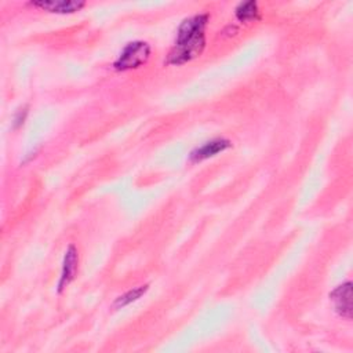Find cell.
I'll return each mask as SVG.
<instances>
[{
    "mask_svg": "<svg viewBox=\"0 0 353 353\" xmlns=\"http://www.w3.org/2000/svg\"><path fill=\"white\" fill-rule=\"evenodd\" d=\"M26 116H28V108H26V106L18 109L17 113H15V116H14V128L21 127V125L23 124Z\"/></svg>",
    "mask_w": 353,
    "mask_h": 353,
    "instance_id": "cell-9",
    "label": "cell"
},
{
    "mask_svg": "<svg viewBox=\"0 0 353 353\" xmlns=\"http://www.w3.org/2000/svg\"><path fill=\"white\" fill-rule=\"evenodd\" d=\"M232 146V142L226 138H214L211 141L204 142L201 146L193 149L189 154V160L192 163H200L210 157H214Z\"/></svg>",
    "mask_w": 353,
    "mask_h": 353,
    "instance_id": "cell-3",
    "label": "cell"
},
{
    "mask_svg": "<svg viewBox=\"0 0 353 353\" xmlns=\"http://www.w3.org/2000/svg\"><path fill=\"white\" fill-rule=\"evenodd\" d=\"M208 18V14H196L181 22L175 43L165 59L167 65H183L201 55L205 47L204 32Z\"/></svg>",
    "mask_w": 353,
    "mask_h": 353,
    "instance_id": "cell-1",
    "label": "cell"
},
{
    "mask_svg": "<svg viewBox=\"0 0 353 353\" xmlns=\"http://www.w3.org/2000/svg\"><path fill=\"white\" fill-rule=\"evenodd\" d=\"M30 6L52 12V14H73L76 11H80L85 1L80 0H37L30 1Z\"/></svg>",
    "mask_w": 353,
    "mask_h": 353,
    "instance_id": "cell-6",
    "label": "cell"
},
{
    "mask_svg": "<svg viewBox=\"0 0 353 353\" xmlns=\"http://www.w3.org/2000/svg\"><path fill=\"white\" fill-rule=\"evenodd\" d=\"M148 290H149V285H148V284H143V285L135 287V288H132V290H130V291L121 294L120 296H117V298L114 299V302H113V305H112L113 309H116V310H117V309H123V307H125L127 305H130V303L138 301L139 298H142V295L146 294Z\"/></svg>",
    "mask_w": 353,
    "mask_h": 353,
    "instance_id": "cell-8",
    "label": "cell"
},
{
    "mask_svg": "<svg viewBox=\"0 0 353 353\" xmlns=\"http://www.w3.org/2000/svg\"><path fill=\"white\" fill-rule=\"evenodd\" d=\"M236 18L240 22H252L259 19V8H258V3L251 0V1H244L240 3L236 10H234Z\"/></svg>",
    "mask_w": 353,
    "mask_h": 353,
    "instance_id": "cell-7",
    "label": "cell"
},
{
    "mask_svg": "<svg viewBox=\"0 0 353 353\" xmlns=\"http://www.w3.org/2000/svg\"><path fill=\"white\" fill-rule=\"evenodd\" d=\"M330 299L334 303L335 312L343 317L350 320L352 319V283L346 281L338 285L331 294Z\"/></svg>",
    "mask_w": 353,
    "mask_h": 353,
    "instance_id": "cell-5",
    "label": "cell"
},
{
    "mask_svg": "<svg viewBox=\"0 0 353 353\" xmlns=\"http://www.w3.org/2000/svg\"><path fill=\"white\" fill-rule=\"evenodd\" d=\"M150 52H152V48L146 41H142V40L131 41L125 44V47L121 50L117 59L113 62V68L117 72L138 69L148 62Z\"/></svg>",
    "mask_w": 353,
    "mask_h": 353,
    "instance_id": "cell-2",
    "label": "cell"
},
{
    "mask_svg": "<svg viewBox=\"0 0 353 353\" xmlns=\"http://www.w3.org/2000/svg\"><path fill=\"white\" fill-rule=\"evenodd\" d=\"M77 265H79V252H77V248L73 244H70L66 248L63 255L62 270L58 280V292H62L73 281L77 273Z\"/></svg>",
    "mask_w": 353,
    "mask_h": 353,
    "instance_id": "cell-4",
    "label": "cell"
}]
</instances>
